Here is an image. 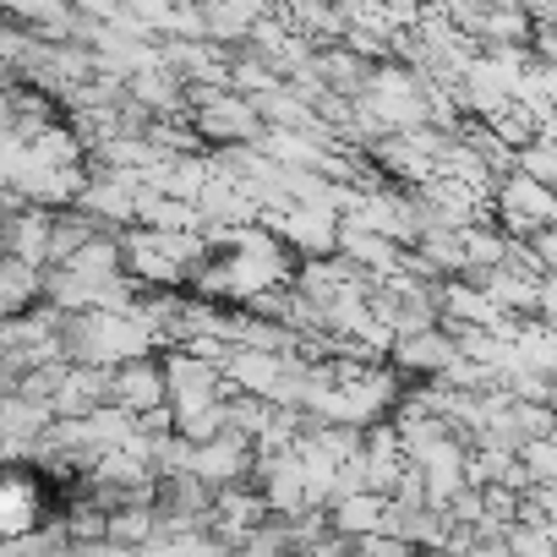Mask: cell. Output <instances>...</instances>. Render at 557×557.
Listing matches in <instances>:
<instances>
[{"label": "cell", "mask_w": 557, "mask_h": 557, "mask_svg": "<svg viewBox=\"0 0 557 557\" xmlns=\"http://www.w3.org/2000/svg\"><path fill=\"white\" fill-rule=\"evenodd\" d=\"M339 219L345 213L329 208V202H290L278 213H262V224L301 257H329L339 246Z\"/></svg>", "instance_id": "3957f363"}, {"label": "cell", "mask_w": 557, "mask_h": 557, "mask_svg": "<svg viewBox=\"0 0 557 557\" xmlns=\"http://www.w3.org/2000/svg\"><path fill=\"white\" fill-rule=\"evenodd\" d=\"M503 535H508V552H519V557H552V524L513 519Z\"/></svg>", "instance_id": "4fadbf2b"}, {"label": "cell", "mask_w": 557, "mask_h": 557, "mask_svg": "<svg viewBox=\"0 0 557 557\" xmlns=\"http://www.w3.org/2000/svg\"><path fill=\"white\" fill-rule=\"evenodd\" d=\"M318 66H323V83H329L334 94H345V99H361L367 72H372V61L356 55L350 45H323V50H318Z\"/></svg>", "instance_id": "30bf717a"}, {"label": "cell", "mask_w": 557, "mask_h": 557, "mask_svg": "<svg viewBox=\"0 0 557 557\" xmlns=\"http://www.w3.org/2000/svg\"><path fill=\"white\" fill-rule=\"evenodd\" d=\"M530 55H535L541 66H557V23H552V17L530 28Z\"/></svg>", "instance_id": "5bb4252c"}, {"label": "cell", "mask_w": 557, "mask_h": 557, "mask_svg": "<svg viewBox=\"0 0 557 557\" xmlns=\"http://www.w3.org/2000/svg\"><path fill=\"white\" fill-rule=\"evenodd\" d=\"M159 535V503H121L110 508V541L115 546H148Z\"/></svg>", "instance_id": "8fae6325"}, {"label": "cell", "mask_w": 557, "mask_h": 557, "mask_svg": "<svg viewBox=\"0 0 557 557\" xmlns=\"http://www.w3.org/2000/svg\"><path fill=\"white\" fill-rule=\"evenodd\" d=\"M164 399H170L175 421H186V416L219 405V399H224V372H219V361L191 356V350L164 356Z\"/></svg>", "instance_id": "7a4b0ae2"}, {"label": "cell", "mask_w": 557, "mask_h": 557, "mask_svg": "<svg viewBox=\"0 0 557 557\" xmlns=\"http://www.w3.org/2000/svg\"><path fill=\"white\" fill-rule=\"evenodd\" d=\"M110 399H115L121 410H132V416L164 405V361H159V356H132V361H121L115 377H110Z\"/></svg>", "instance_id": "52a82bcc"}, {"label": "cell", "mask_w": 557, "mask_h": 557, "mask_svg": "<svg viewBox=\"0 0 557 557\" xmlns=\"http://www.w3.org/2000/svg\"><path fill=\"white\" fill-rule=\"evenodd\" d=\"M329 524H334L345 541H356V535H367V530H383V524H388V497L372 492V486L339 492V497L329 503Z\"/></svg>", "instance_id": "9c48e42d"}, {"label": "cell", "mask_w": 557, "mask_h": 557, "mask_svg": "<svg viewBox=\"0 0 557 557\" xmlns=\"http://www.w3.org/2000/svg\"><path fill=\"white\" fill-rule=\"evenodd\" d=\"M492 219L503 224V235H519V240H530L541 224H552L557 219V191L552 186H541L535 175H524L519 164L492 186Z\"/></svg>", "instance_id": "6da1fadb"}, {"label": "cell", "mask_w": 557, "mask_h": 557, "mask_svg": "<svg viewBox=\"0 0 557 557\" xmlns=\"http://www.w3.org/2000/svg\"><path fill=\"white\" fill-rule=\"evenodd\" d=\"M191 470H197L208 486H240V481L257 470V443L224 426L219 437H208V443L191 448Z\"/></svg>", "instance_id": "277c9868"}, {"label": "cell", "mask_w": 557, "mask_h": 557, "mask_svg": "<svg viewBox=\"0 0 557 557\" xmlns=\"http://www.w3.org/2000/svg\"><path fill=\"white\" fill-rule=\"evenodd\" d=\"M459 356V339L448 323H432V329H416V334H394L388 345V361L410 377H437L448 361Z\"/></svg>", "instance_id": "5b68a950"}, {"label": "cell", "mask_w": 557, "mask_h": 557, "mask_svg": "<svg viewBox=\"0 0 557 557\" xmlns=\"http://www.w3.org/2000/svg\"><path fill=\"white\" fill-rule=\"evenodd\" d=\"M421 7H432V0H421Z\"/></svg>", "instance_id": "9a60e30c"}, {"label": "cell", "mask_w": 557, "mask_h": 557, "mask_svg": "<svg viewBox=\"0 0 557 557\" xmlns=\"http://www.w3.org/2000/svg\"><path fill=\"white\" fill-rule=\"evenodd\" d=\"M513 164H519L524 175H535L541 186H552V191H557V143H552V137H535V143H524V148L513 153Z\"/></svg>", "instance_id": "7c38bea8"}, {"label": "cell", "mask_w": 557, "mask_h": 557, "mask_svg": "<svg viewBox=\"0 0 557 557\" xmlns=\"http://www.w3.org/2000/svg\"><path fill=\"white\" fill-rule=\"evenodd\" d=\"M262 12H273V0H197L202 39H213V45H246V34L257 28Z\"/></svg>", "instance_id": "ba28073f"}, {"label": "cell", "mask_w": 557, "mask_h": 557, "mask_svg": "<svg viewBox=\"0 0 557 557\" xmlns=\"http://www.w3.org/2000/svg\"><path fill=\"white\" fill-rule=\"evenodd\" d=\"M334 251L350 257L356 268H367L372 278H388V273H399V262H405V246L388 240L383 230L361 224V219H339V246H334Z\"/></svg>", "instance_id": "8992f818"}]
</instances>
